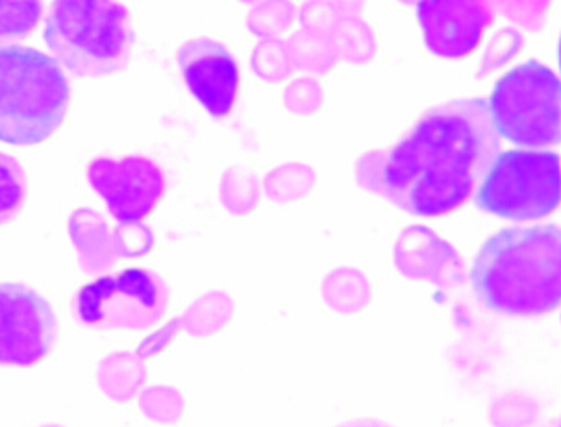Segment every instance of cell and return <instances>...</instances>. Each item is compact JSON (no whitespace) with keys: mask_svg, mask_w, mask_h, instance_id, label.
I'll return each mask as SVG.
<instances>
[{"mask_svg":"<svg viewBox=\"0 0 561 427\" xmlns=\"http://www.w3.org/2000/svg\"><path fill=\"white\" fill-rule=\"evenodd\" d=\"M488 112L496 136L515 147H556L561 136L560 78L539 61H526L496 80Z\"/></svg>","mask_w":561,"mask_h":427,"instance_id":"cell-5","label":"cell"},{"mask_svg":"<svg viewBox=\"0 0 561 427\" xmlns=\"http://www.w3.org/2000/svg\"><path fill=\"white\" fill-rule=\"evenodd\" d=\"M43 37L56 61L78 78L123 71L136 39L130 15L115 0H53Z\"/></svg>","mask_w":561,"mask_h":427,"instance_id":"cell-4","label":"cell"},{"mask_svg":"<svg viewBox=\"0 0 561 427\" xmlns=\"http://www.w3.org/2000/svg\"><path fill=\"white\" fill-rule=\"evenodd\" d=\"M417 19L432 54L461 60L474 53L495 13L484 0H419Z\"/></svg>","mask_w":561,"mask_h":427,"instance_id":"cell-10","label":"cell"},{"mask_svg":"<svg viewBox=\"0 0 561 427\" xmlns=\"http://www.w3.org/2000/svg\"><path fill=\"white\" fill-rule=\"evenodd\" d=\"M478 300L506 316L552 313L561 297V233L556 224L515 226L485 241L471 268Z\"/></svg>","mask_w":561,"mask_h":427,"instance_id":"cell-2","label":"cell"},{"mask_svg":"<svg viewBox=\"0 0 561 427\" xmlns=\"http://www.w3.org/2000/svg\"><path fill=\"white\" fill-rule=\"evenodd\" d=\"M71 88L60 64L36 48H0V141L39 145L66 119Z\"/></svg>","mask_w":561,"mask_h":427,"instance_id":"cell-3","label":"cell"},{"mask_svg":"<svg viewBox=\"0 0 561 427\" xmlns=\"http://www.w3.org/2000/svg\"><path fill=\"white\" fill-rule=\"evenodd\" d=\"M58 327L45 298L19 284H0V365L32 367L50 354Z\"/></svg>","mask_w":561,"mask_h":427,"instance_id":"cell-8","label":"cell"},{"mask_svg":"<svg viewBox=\"0 0 561 427\" xmlns=\"http://www.w3.org/2000/svg\"><path fill=\"white\" fill-rule=\"evenodd\" d=\"M472 196L478 208L501 219L549 217L560 206V155L541 149L499 152Z\"/></svg>","mask_w":561,"mask_h":427,"instance_id":"cell-6","label":"cell"},{"mask_svg":"<svg viewBox=\"0 0 561 427\" xmlns=\"http://www.w3.org/2000/svg\"><path fill=\"white\" fill-rule=\"evenodd\" d=\"M168 285L144 268H128L85 285L77 300L78 319L95 330H147L163 319Z\"/></svg>","mask_w":561,"mask_h":427,"instance_id":"cell-7","label":"cell"},{"mask_svg":"<svg viewBox=\"0 0 561 427\" xmlns=\"http://www.w3.org/2000/svg\"><path fill=\"white\" fill-rule=\"evenodd\" d=\"M88 180L121 224L144 220L165 193L162 169L144 155L95 160L88 166Z\"/></svg>","mask_w":561,"mask_h":427,"instance_id":"cell-9","label":"cell"},{"mask_svg":"<svg viewBox=\"0 0 561 427\" xmlns=\"http://www.w3.org/2000/svg\"><path fill=\"white\" fill-rule=\"evenodd\" d=\"M501 137L484 99L432 107L378 165L375 189L415 217H442L474 195Z\"/></svg>","mask_w":561,"mask_h":427,"instance_id":"cell-1","label":"cell"},{"mask_svg":"<svg viewBox=\"0 0 561 427\" xmlns=\"http://www.w3.org/2000/svg\"><path fill=\"white\" fill-rule=\"evenodd\" d=\"M26 196L23 166L12 155L0 152V224H7L21 211Z\"/></svg>","mask_w":561,"mask_h":427,"instance_id":"cell-13","label":"cell"},{"mask_svg":"<svg viewBox=\"0 0 561 427\" xmlns=\"http://www.w3.org/2000/svg\"><path fill=\"white\" fill-rule=\"evenodd\" d=\"M42 18L43 0H0V48L31 36Z\"/></svg>","mask_w":561,"mask_h":427,"instance_id":"cell-12","label":"cell"},{"mask_svg":"<svg viewBox=\"0 0 561 427\" xmlns=\"http://www.w3.org/2000/svg\"><path fill=\"white\" fill-rule=\"evenodd\" d=\"M493 13H501L526 32H538L552 0H484Z\"/></svg>","mask_w":561,"mask_h":427,"instance_id":"cell-14","label":"cell"},{"mask_svg":"<svg viewBox=\"0 0 561 427\" xmlns=\"http://www.w3.org/2000/svg\"><path fill=\"white\" fill-rule=\"evenodd\" d=\"M179 66L187 90L214 119H227L239 90V67L221 43L195 39L179 50Z\"/></svg>","mask_w":561,"mask_h":427,"instance_id":"cell-11","label":"cell"}]
</instances>
